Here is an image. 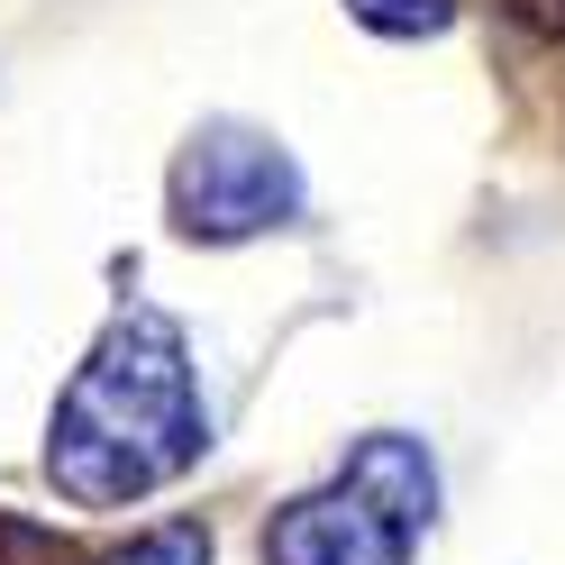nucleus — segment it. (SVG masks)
I'll use <instances>...</instances> for the list:
<instances>
[{"label":"nucleus","mask_w":565,"mask_h":565,"mask_svg":"<svg viewBox=\"0 0 565 565\" xmlns=\"http://www.w3.org/2000/svg\"><path fill=\"white\" fill-rule=\"evenodd\" d=\"M210 447V411L192 393V347L164 310H119L100 347L74 365L46 429V475L64 502L83 511H119L147 502L173 475H192Z\"/></svg>","instance_id":"f257e3e1"},{"label":"nucleus","mask_w":565,"mask_h":565,"mask_svg":"<svg viewBox=\"0 0 565 565\" xmlns=\"http://www.w3.org/2000/svg\"><path fill=\"white\" fill-rule=\"evenodd\" d=\"M301 210V173L292 156L274 147L265 128H237V119H210L183 156H173V228L201 237V246H237V237H265Z\"/></svg>","instance_id":"f03ea898"},{"label":"nucleus","mask_w":565,"mask_h":565,"mask_svg":"<svg viewBox=\"0 0 565 565\" xmlns=\"http://www.w3.org/2000/svg\"><path fill=\"white\" fill-rule=\"evenodd\" d=\"M411 547H419V520H402L356 475L274 511V529H265V565H411Z\"/></svg>","instance_id":"7ed1b4c3"},{"label":"nucleus","mask_w":565,"mask_h":565,"mask_svg":"<svg viewBox=\"0 0 565 565\" xmlns=\"http://www.w3.org/2000/svg\"><path fill=\"white\" fill-rule=\"evenodd\" d=\"M347 475H356L365 492H383L402 520H419L429 529V511H438V475H429V456H419V438H356V456H347Z\"/></svg>","instance_id":"20e7f679"},{"label":"nucleus","mask_w":565,"mask_h":565,"mask_svg":"<svg viewBox=\"0 0 565 565\" xmlns=\"http://www.w3.org/2000/svg\"><path fill=\"white\" fill-rule=\"evenodd\" d=\"M92 565H210V529L201 520H164V529H147V539H128V547L92 556Z\"/></svg>","instance_id":"39448f33"},{"label":"nucleus","mask_w":565,"mask_h":565,"mask_svg":"<svg viewBox=\"0 0 565 565\" xmlns=\"http://www.w3.org/2000/svg\"><path fill=\"white\" fill-rule=\"evenodd\" d=\"M365 28H383V38H438V28L456 19V0H347Z\"/></svg>","instance_id":"423d86ee"},{"label":"nucleus","mask_w":565,"mask_h":565,"mask_svg":"<svg viewBox=\"0 0 565 565\" xmlns=\"http://www.w3.org/2000/svg\"><path fill=\"white\" fill-rule=\"evenodd\" d=\"M28 556H55V539H38V529H19L0 511V565H28Z\"/></svg>","instance_id":"0eeeda50"},{"label":"nucleus","mask_w":565,"mask_h":565,"mask_svg":"<svg viewBox=\"0 0 565 565\" xmlns=\"http://www.w3.org/2000/svg\"><path fill=\"white\" fill-rule=\"evenodd\" d=\"M511 10H520L529 28H565V0H511Z\"/></svg>","instance_id":"6e6552de"}]
</instances>
